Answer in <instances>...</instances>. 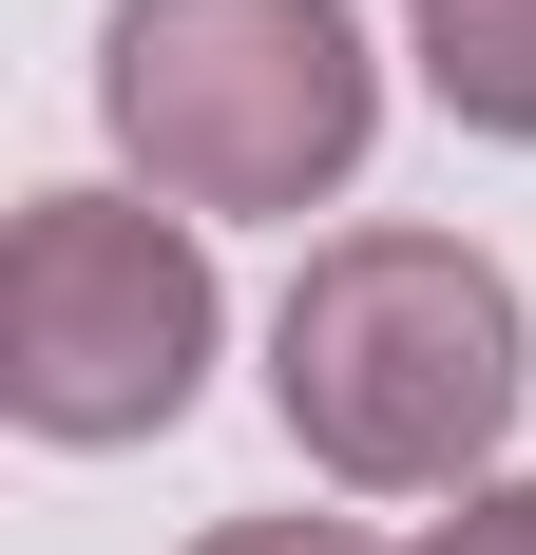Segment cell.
<instances>
[{
	"instance_id": "6da1fadb",
	"label": "cell",
	"mask_w": 536,
	"mask_h": 555,
	"mask_svg": "<svg viewBox=\"0 0 536 555\" xmlns=\"http://www.w3.org/2000/svg\"><path fill=\"white\" fill-rule=\"evenodd\" d=\"M518 287L460 230H326L288 307H268V402L326 479L365 499H480V460L518 441Z\"/></svg>"
},
{
	"instance_id": "8992f818",
	"label": "cell",
	"mask_w": 536,
	"mask_h": 555,
	"mask_svg": "<svg viewBox=\"0 0 536 555\" xmlns=\"http://www.w3.org/2000/svg\"><path fill=\"white\" fill-rule=\"evenodd\" d=\"M422 555H536V479H480V499L441 517V537H422Z\"/></svg>"
},
{
	"instance_id": "5b68a950",
	"label": "cell",
	"mask_w": 536,
	"mask_h": 555,
	"mask_svg": "<svg viewBox=\"0 0 536 555\" xmlns=\"http://www.w3.org/2000/svg\"><path fill=\"white\" fill-rule=\"evenodd\" d=\"M192 555H383V537H365V517H212Z\"/></svg>"
},
{
	"instance_id": "3957f363",
	"label": "cell",
	"mask_w": 536,
	"mask_h": 555,
	"mask_svg": "<svg viewBox=\"0 0 536 555\" xmlns=\"http://www.w3.org/2000/svg\"><path fill=\"white\" fill-rule=\"evenodd\" d=\"M212 249L192 211H135V192H39V211L0 230V402L39 422V441H154L192 422L212 384Z\"/></svg>"
},
{
	"instance_id": "7a4b0ae2",
	"label": "cell",
	"mask_w": 536,
	"mask_h": 555,
	"mask_svg": "<svg viewBox=\"0 0 536 555\" xmlns=\"http://www.w3.org/2000/svg\"><path fill=\"white\" fill-rule=\"evenodd\" d=\"M97 115L154 211H326L383 134V57L345 0H115Z\"/></svg>"
},
{
	"instance_id": "277c9868",
	"label": "cell",
	"mask_w": 536,
	"mask_h": 555,
	"mask_svg": "<svg viewBox=\"0 0 536 555\" xmlns=\"http://www.w3.org/2000/svg\"><path fill=\"white\" fill-rule=\"evenodd\" d=\"M403 57L460 134H536V0H403Z\"/></svg>"
}]
</instances>
